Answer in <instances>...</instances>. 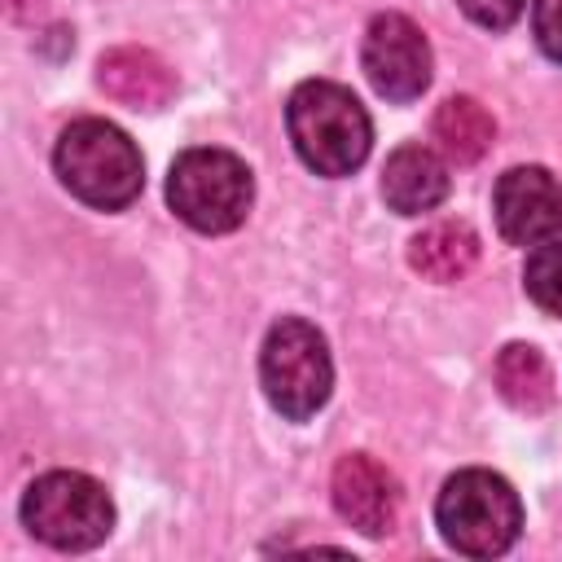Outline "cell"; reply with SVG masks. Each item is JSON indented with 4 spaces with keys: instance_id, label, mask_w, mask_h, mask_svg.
<instances>
[{
    "instance_id": "cell-17",
    "label": "cell",
    "mask_w": 562,
    "mask_h": 562,
    "mask_svg": "<svg viewBox=\"0 0 562 562\" xmlns=\"http://www.w3.org/2000/svg\"><path fill=\"white\" fill-rule=\"evenodd\" d=\"M531 31L544 57L562 61V0H536L531 9Z\"/></svg>"
},
{
    "instance_id": "cell-11",
    "label": "cell",
    "mask_w": 562,
    "mask_h": 562,
    "mask_svg": "<svg viewBox=\"0 0 562 562\" xmlns=\"http://www.w3.org/2000/svg\"><path fill=\"white\" fill-rule=\"evenodd\" d=\"M382 198L395 215L435 211L448 198V162L430 145H417V140L391 149L382 167Z\"/></svg>"
},
{
    "instance_id": "cell-4",
    "label": "cell",
    "mask_w": 562,
    "mask_h": 562,
    "mask_svg": "<svg viewBox=\"0 0 562 562\" xmlns=\"http://www.w3.org/2000/svg\"><path fill=\"white\" fill-rule=\"evenodd\" d=\"M167 202L193 233H233L255 202V176L233 149H184L167 171Z\"/></svg>"
},
{
    "instance_id": "cell-15",
    "label": "cell",
    "mask_w": 562,
    "mask_h": 562,
    "mask_svg": "<svg viewBox=\"0 0 562 562\" xmlns=\"http://www.w3.org/2000/svg\"><path fill=\"white\" fill-rule=\"evenodd\" d=\"M522 285H527V299L540 312L562 316V237H549V241L531 246L527 268H522Z\"/></svg>"
},
{
    "instance_id": "cell-2",
    "label": "cell",
    "mask_w": 562,
    "mask_h": 562,
    "mask_svg": "<svg viewBox=\"0 0 562 562\" xmlns=\"http://www.w3.org/2000/svg\"><path fill=\"white\" fill-rule=\"evenodd\" d=\"M57 180L92 211H123L145 189V158L136 140L105 119H75L53 149Z\"/></svg>"
},
{
    "instance_id": "cell-1",
    "label": "cell",
    "mask_w": 562,
    "mask_h": 562,
    "mask_svg": "<svg viewBox=\"0 0 562 562\" xmlns=\"http://www.w3.org/2000/svg\"><path fill=\"white\" fill-rule=\"evenodd\" d=\"M294 154L316 176H351L373 145V123L360 97L334 79H303L285 101Z\"/></svg>"
},
{
    "instance_id": "cell-16",
    "label": "cell",
    "mask_w": 562,
    "mask_h": 562,
    "mask_svg": "<svg viewBox=\"0 0 562 562\" xmlns=\"http://www.w3.org/2000/svg\"><path fill=\"white\" fill-rule=\"evenodd\" d=\"M461 13L474 22V26H487V31H505L522 18L527 0H457Z\"/></svg>"
},
{
    "instance_id": "cell-3",
    "label": "cell",
    "mask_w": 562,
    "mask_h": 562,
    "mask_svg": "<svg viewBox=\"0 0 562 562\" xmlns=\"http://www.w3.org/2000/svg\"><path fill=\"white\" fill-rule=\"evenodd\" d=\"M435 522L448 549L465 558H496L522 531V501L509 487V479H501L496 470L470 465L443 483L435 501Z\"/></svg>"
},
{
    "instance_id": "cell-8",
    "label": "cell",
    "mask_w": 562,
    "mask_h": 562,
    "mask_svg": "<svg viewBox=\"0 0 562 562\" xmlns=\"http://www.w3.org/2000/svg\"><path fill=\"white\" fill-rule=\"evenodd\" d=\"M492 215L514 246L562 237V180L549 167H509L492 189Z\"/></svg>"
},
{
    "instance_id": "cell-7",
    "label": "cell",
    "mask_w": 562,
    "mask_h": 562,
    "mask_svg": "<svg viewBox=\"0 0 562 562\" xmlns=\"http://www.w3.org/2000/svg\"><path fill=\"white\" fill-rule=\"evenodd\" d=\"M360 66L373 83L378 97L404 105V101H417L426 88H430V70H435V57H430V44L422 35V26L404 13H378L364 31V44H360Z\"/></svg>"
},
{
    "instance_id": "cell-5",
    "label": "cell",
    "mask_w": 562,
    "mask_h": 562,
    "mask_svg": "<svg viewBox=\"0 0 562 562\" xmlns=\"http://www.w3.org/2000/svg\"><path fill=\"white\" fill-rule=\"evenodd\" d=\"M259 386L285 422H307L334 391V360L325 334L303 316H281L259 351Z\"/></svg>"
},
{
    "instance_id": "cell-6",
    "label": "cell",
    "mask_w": 562,
    "mask_h": 562,
    "mask_svg": "<svg viewBox=\"0 0 562 562\" xmlns=\"http://www.w3.org/2000/svg\"><path fill=\"white\" fill-rule=\"evenodd\" d=\"M22 522L35 540L61 553H83L114 531V501L83 470H48L26 487Z\"/></svg>"
},
{
    "instance_id": "cell-9",
    "label": "cell",
    "mask_w": 562,
    "mask_h": 562,
    "mask_svg": "<svg viewBox=\"0 0 562 562\" xmlns=\"http://www.w3.org/2000/svg\"><path fill=\"white\" fill-rule=\"evenodd\" d=\"M329 496H334L338 518L351 522L360 536H373V540L386 536L395 527V518H400V483L369 452H347L334 465Z\"/></svg>"
},
{
    "instance_id": "cell-13",
    "label": "cell",
    "mask_w": 562,
    "mask_h": 562,
    "mask_svg": "<svg viewBox=\"0 0 562 562\" xmlns=\"http://www.w3.org/2000/svg\"><path fill=\"white\" fill-rule=\"evenodd\" d=\"M492 382H496L501 400L527 417H536L553 404V369L540 356V347H531V342L501 347V356L492 364Z\"/></svg>"
},
{
    "instance_id": "cell-12",
    "label": "cell",
    "mask_w": 562,
    "mask_h": 562,
    "mask_svg": "<svg viewBox=\"0 0 562 562\" xmlns=\"http://www.w3.org/2000/svg\"><path fill=\"white\" fill-rule=\"evenodd\" d=\"M479 259V233L465 220H435L408 241V263L426 281H461Z\"/></svg>"
},
{
    "instance_id": "cell-10",
    "label": "cell",
    "mask_w": 562,
    "mask_h": 562,
    "mask_svg": "<svg viewBox=\"0 0 562 562\" xmlns=\"http://www.w3.org/2000/svg\"><path fill=\"white\" fill-rule=\"evenodd\" d=\"M97 88L127 110H162L176 97V70L140 44H119L97 61Z\"/></svg>"
},
{
    "instance_id": "cell-18",
    "label": "cell",
    "mask_w": 562,
    "mask_h": 562,
    "mask_svg": "<svg viewBox=\"0 0 562 562\" xmlns=\"http://www.w3.org/2000/svg\"><path fill=\"white\" fill-rule=\"evenodd\" d=\"M4 9H9V18L13 22H40L44 18V9H48V0H4Z\"/></svg>"
},
{
    "instance_id": "cell-14",
    "label": "cell",
    "mask_w": 562,
    "mask_h": 562,
    "mask_svg": "<svg viewBox=\"0 0 562 562\" xmlns=\"http://www.w3.org/2000/svg\"><path fill=\"white\" fill-rule=\"evenodd\" d=\"M430 132H435V145H439V154H443L448 162L470 167V162H479V158L492 149V140H496V119H492L474 97H448V101L435 110Z\"/></svg>"
}]
</instances>
